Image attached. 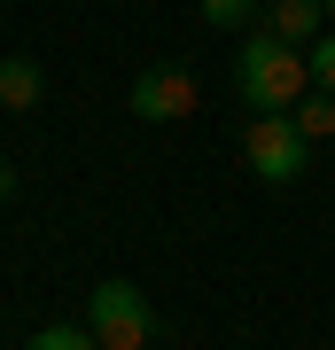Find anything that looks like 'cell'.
I'll list each match as a JSON object with an SVG mask.
<instances>
[{"label":"cell","instance_id":"cell-1","mask_svg":"<svg viewBox=\"0 0 335 350\" xmlns=\"http://www.w3.org/2000/svg\"><path fill=\"white\" fill-rule=\"evenodd\" d=\"M234 94H242L249 117H288V109L312 94L304 47H288V39H273V31H249L242 55H234Z\"/></svg>","mask_w":335,"mask_h":350},{"label":"cell","instance_id":"cell-2","mask_svg":"<svg viewBox=\"0 0 335 350\" xmlns=\"http://www.w3.org/2000/svg\"><path fill=\"white\" fill-rule=\"evenodd\" d=\"M86 327L101 350H149L156 342V304L133 280H94L86 288Z\"/></svg>","mask_w":335,"mask_h":350},{"label":"cell","instance_id":"cell-3","mask_svg":"<svg viewBox=\"0 0 335 350\" xmlns=\"http://www.w3.org/2000/svg\"><path fill=\"white\" fill-rule=\"evenodd\" d=\"M242 163L265 187H297L304 163H312V140L297 133V117H249L242 125Z\"/></svg>","mask_w":335,"mask_h":350},{"label":"cell","instance_id":"cell-4","mask_svg":"<svg viewBox=\"0 0 335 350\" xmlns=\"http://www.w3.org/2000/svg\"><path fill=\"white\" fill-rule=\"evenodd\" d=\"M125 101H133V117H149V125H179V117H195V70L187 63H149Z\"/></svg>","mask_w":335,"mask_h":350},{"label":"cell","instance_id":"cell-5","mask_svg":"<svg viewBox=\"0 0 335 350\" xmlns=\"http://www.w3.org/2000/svg\"><path fill=\"white\" fill-rule=\"evenodd\" d=\"M265 31L288 39V47H312V39L327 31V8L320 0H265Z\"/></svg>","mask_w":335,"mask_h":350},{"label":"cell","instance_id":"cell-6","mask_svg":"<svg viewBox=\"0 0 335 350\" xmlns=\"http://www.w3.org/2000/svg\"><path fill=\"white\" fill-rule=\"evenodd\" d=\"M39 94H47V78H39L32 55H0V109H16V117H24Z\"/></svg>","mask_w":335,"mask_h":350},{"label":"cell","instance_id":"cell-7","mask_svg":"<svg viewBox=\"0 0 335 350\" xmlns=\"http://www.w3.org/2000/svg\"><path fill=\"white\" fill-rule=\"evenodd\" d=\"M288 117H297V133H304V140H327V133H335V94H304Z\"/></svg>","mask_w":335,"mask_h":350},{"label":"cell","instance_id":"cell-8","mask_svg":"<svg viewBox=\"0 0 335 350\" xmlns=\"http://www.w3.org/2000/svg\"><path fill=\"white\" fill-rule=\"evenodd\" d=\"M195 8H203V24H211V31H242L265 0H195Z\"/></svg>","mask_w":335,"mask_h":350},{"label":"cell","instance_id":"cell-9","mask_svg":"<svg viewBox=\"0 0 335 350\" xmlns=\"http://www.w3.org/2000/svg\"><path fill=\"white\" fill-rule=\"evenodd\" d=\"M304 63H312V94H335V24L304 47Z\"/></svg>","mask_w":335,"mask_h":350},{"label":"cell","instance_id":"cell-10","mask_svg":"<svg viewBox=\"0 0 335 350\" xmlns=\"http://www.w3.org/2000/svg\"><path fill=\"white\" fill-rule=\"evenodd\" d=\"M24 350H101V342H94V327L78 319V327H39V335H32Z\"/></svg>","mask_w":335,"mask_h":350},{"label":"cell","instance_id":"cell-11","mask_svg":"<svg viewBox=\"0 0 335 350\" xmlns=\"http://www.w3.org/2000/svg\"><path fill=\"white\" fill-rule=\"evenodd\" d=\"M16 195V172H8V163H0V202H8Z\"/></svg>","mask_w":335,"mask_h":350},{"label":"cell","instance_id":"cell-12","mask_svg":"<svg viewBox=\"0 0 335 350\" xmlns=\"http://www.w3.org/2000/svg\"><path fill=\"white\" fill-rule=\"evenodd\" d=\"M320 8H327V24H335V0H320Z\"/></svg>","mask_w":335,"mask_h":350}]
</instances>
